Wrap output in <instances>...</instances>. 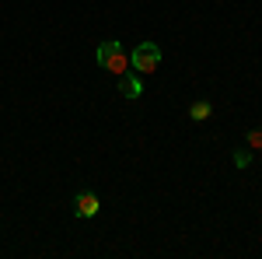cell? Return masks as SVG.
<instances>
[{"mask_svg": "<svg viewBox=\"0 0 262 259\" xmlns=\"http://www.w3.org/2000/svg\"><path fill=\"white\" fill-rule=\"evenodd\" d=\"M119 91L126 95V98H140V95H143L140 74H122V77H119Z\"/></svg>", "mask_w": 262, "mask_h": 259, "instance_id": "cell-3", "label": "cell"}, {"mask_svg": "<svg viewBox=\"0 0 262 259\" xmlns=\"http://www.w3.org/2000/svg\"><path fill=\"white\" fill-rule=\"evenodd\" d=\"M248 161H252L248 151H234V165H238V168H248Z\"/></svg>", "mask_w": 262, "mask_h": 259, "instance_id": "cell-7", "label": "cell"}, {"mask_svg": "<svg viewBox=\"0 0 262 259\" xmlns=\"http://www.w3.org/2000/svg\"><path fill=\"white\" fill-rule=\"evenodd\" d=\"M248 147H252V151L262 147V130H248Z\"/></svg>", "mask_w": 262, "mask_h": 259, "instance_id": "cell-6", "label": "cell"}, {"mask_svg": "<svg viewBox=\"0 0 262 259\" xmlns=\"http://www.w3.org/2000/svg\"><path fill=\"white\" fill-rule=\"evenodd\" d=\"M98 63L105 67V70H112L116 77H122V74L129 70V53L122 49L119 39H105L98 46Z\"/></svg>", "mask_w": 262, "mask_h": 259, "instance_id": "cell-1", "label": "cell"}, {"mask_svg": "<svg viewBox=\"0 0 262 259\" xmlns=\"http://www.w3.org/2000/svg\"><path fill=\"white\" fill-rule=\"evenodd\" d=\"M98 210H101V203L95 193H81L77 196V217H95Z\"/></svg>", "mask_w": 262, "mask_h": 259, "instance_id": "cell-4", "label": "cell"}, {"mask_svg": "<svg viewBox=\"0 0 262 259\" xmlns=\"http://www.w3.org/2000/svg\"><path fill=\"white\" fill-rule=\"evenodd\" d=\"M129 67L137 74H154L161 67V46L158 42H140L133 53H129Z\"/></svg>", "mask_w": 262, "mask_h": 259, "instance_id": "cell-2", "label": "cell"}, {"mask_svg": "<svg viewBox=\"0 0 262 259\" xmlns=\"http://www.w3.org/2000/svg\"><path fill=\"white\" fill-rule=\"evenodd\" d=\"M189 116H192V119H206V116H210V102H192V105H189Z\"/></svg>", "mask_w": 262, "mask_h": 259, "instance_id": "cell-5", "label": "cell"}]
</instances>
